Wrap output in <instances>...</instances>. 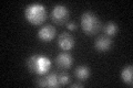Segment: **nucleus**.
Masks as SVG:
<instances>
[{
    "label": "nucleus",
    "instance_id": "9b49d317",
    "mask_svg": "<svg viewBox=\"0 0 133 88\" xmlns=\"http://www.w3.org/2000/svg\"><path fill=\"white\" fill-rule=\"evenodd\" d=\"M45 85L47 87H58L60 86L59 81H58V75L56 73H49L44 76Z\"/></svg>",
    "mask_w": 133,
    "mask_h": 88
},
{
    "label": "nucleus",
    "instance_id": "6e6552de",
    "mask_svg": "<svg viewBox=\"0 0 133 88\" xmlns=\"http://www.w3.org/2000/svg\"><path fill=\"white\" fill-rule=\"evenodd\" d=\"M38 36H39L40 40H42L44 42L51 41V40H53V37L56 36V29L52 26H50V24L44 26L39 30Z\"/></svg>",
    "mask_w": 133,
    "mask_h": 88
},
{
    "label": "nucleus",
    "instance_id": "20e7f679",
    "mask_svg": "<svg viewBox=\"0 0 133 88\" xmlns=\"http://www.w3.org/2000/svg\"><path fill=\"white\" fill-rule=\"evenodd\" d=\"M51 18L56 23H59V24L64 23L65 21L69 19V10H68V8L62 6V5L56 6L51 11Z\"/></svg>",
    "mask_w": 133,
    "mask_h": 88
},
{
    "label": "nucleus",
    "instance_id": "4468645a",
    "mask_svg": "<svg viewBox=\"0 0 133 88\" xmlns=\"http://www.w3.org/2000/svg\"><path fill=\"white\" fill-rule=\"evenodd\" d=\"M77 23L76 22H73V21H70V22H68L66 23V29L68 30H71V31H73V30H77Z\"/></svg>",
    "mask_w": 133,
    "mask_h": 88
},
{
    "label": "nucleus",
    "instance_id": "423d86ee",
    "mask_svg": "<svg viewBox=\"0 0 133 88\" xmlns=\"http://www.w3.org/2000/svg\"><path fill=\"white\" fill-rule=\"evenodd\" d=\"M73 58L69 53H60L56 57V65L61 69H68L72 66Z\"/></svg>",
    "mask_w": 133,
    "mask_h": 88
},
{
    "label": "nucleus",
    "instance_id": "2eb2a0df",
    "mask_svg": "<svg viewBox=\"0 0 133 88\" xmlns=\"http://www.w3.org/2000/svg\"><path fill=\"white\" fill-rule=\"evenodd\" d=\"M71 87H72V88H77V87H82V84H79V83H73V84H71Z\"/></svg>",
    "mask_w": 133,
    "mask_h": 88
},
{
    "label": "nucleus",
    "instance_id": "9d476101",
    "mask_svg": "<svg viewBox=\"0 0 133 88\" xmlns=\"http://www.w3.org/2000/svg\"><path fill=\"white\" fill-rule=\"evenodd\" d=\"M74 75H76V77L79 81H85L90 76V69L84 65L78 66L76 68V72H74Z\"/></svg>",
    "mask_w": 133,
    "mask_h": 88
},
{
    "label": "nucleus",
    "instance_id": "ddd939ff",
    "mask_svg": "<svg viewBox=\"0 0 133 88\" xmlns=\"http://www.w3.org/2000/svg\"><path fill=\"white\" fill-rule=\"evenodd\" d=\"M58 81H59L60 85H66L70 81V76L65 72H62L58 75Z\"/></svg>",
    "mask_w": 133,
    "mask_h": 88
},
{
    "label": "nucleus",
    "instance_id": "39448f33",
    "mask_svg": "<svg viewBox=\"0 0 133 88\" xmlns=\"http://www.w3.org/2000/svg\"><path fill=\"white\" fill-rule=\"evenodd\" d=\"M58 44H59V47L63 51H69L74 46V39L72 37L71 34L66 32L61 33L59 35V39H58Z\"/></svg>",
    "mask_w": 133,
    "mask_h": 88
},
{
    "label": "nucleus",
    "instance_id": "1a4fd4ad",
    "mask_svg": "<svg viewBox=\"0 0 133 88\" xmlns=\"http://www.w3.org/2000/svg\"><path fill=\"white\" fill-rule=\"evenodd\" d=\"M121 78L125 84L132 85V82H133V67H132V65H129L127 67L123 68V70L121 72Z\"/></svg>",
    "mask_w": 133,
    "mask_h": 88
},
{
    "label": "nucleus",
    "instance_id": "f03ea898",
    "mask_svg": "<svg viewBox=\"0 0 133 88\" xmlns=\"http://www.w3.org/2000/svg\"><path fill=\"white\" fill-rule=\"evenodd\" d=\"M24 14H26V18L29 22L35 24V26L43 23L44 20L47 19V10L41 3L29 5L24 11Z\"/></svg>",
    "mask_w": 133,
    "mask_h": 88
},
{
    "label": "nucleus",
    "instance_id": "7ed1b4c3",
    "mask_svg": "<svg viewBox=\"0 0 133 88\" xmlns=\"http://www.w3.org/2000/svg\"><path fill=\"white\" fill-rule=\"evenodd\" d=\"M81 27L85 34L94 35L101 29V23L98 19V17L90 11H87L81 17Z\"/></svg>",
    "mask_w": 133,
    "mask_h": 88
},
{
    "label": "nucleus",
    "instance_id": "f8f14e48",
    "mask_svg": "<svg viewBox=\"0 0 133 88\" xmlns=\"http://www.w3.org/2000/svg\"><path fill=\"white\" fill-rule=\"evenodd\" d=\"M119 31V27L116 26L114 22H108L104 27H103V32L105 33L108 36H113Z\"/></svg>",
    "mask_w": 133,
    "mask_h": 88
},
{
    "label": "nucleus",
    "instance_id": "f257e3e1",
    "mask_svg": "<svg viewBox=\"0 0 133 88\" xmlns=\"http://www.w3.org/2000/svg\"><path fill=\"white\" fill-rule=\"evenodd\" d=\"M27 65L30 72H33L38 75H45L50 69L51 62L48 57L36 54V55H32L28 58Z\"/></svg>",
    "mask_w": 133,
    "mask_h": 88
},
{
    "label": "nucleus",
    "instance_id": "0eeeda50",
    "mask_svg": "<svg viewBox=\"0 0 133 88\" xmlns=\"http://www.w3.org/2000/svg\"><path fill=\"white\" fill-rule=\"evenodd\" d=\"M112 44H113V42H112L110 36L102 35V36H99L98 39L95 40L94 47L100 52H105L112 47Z\"/></svg>",
    "mask_w": 133,
    "mask_h": 88
}]
</instances>
